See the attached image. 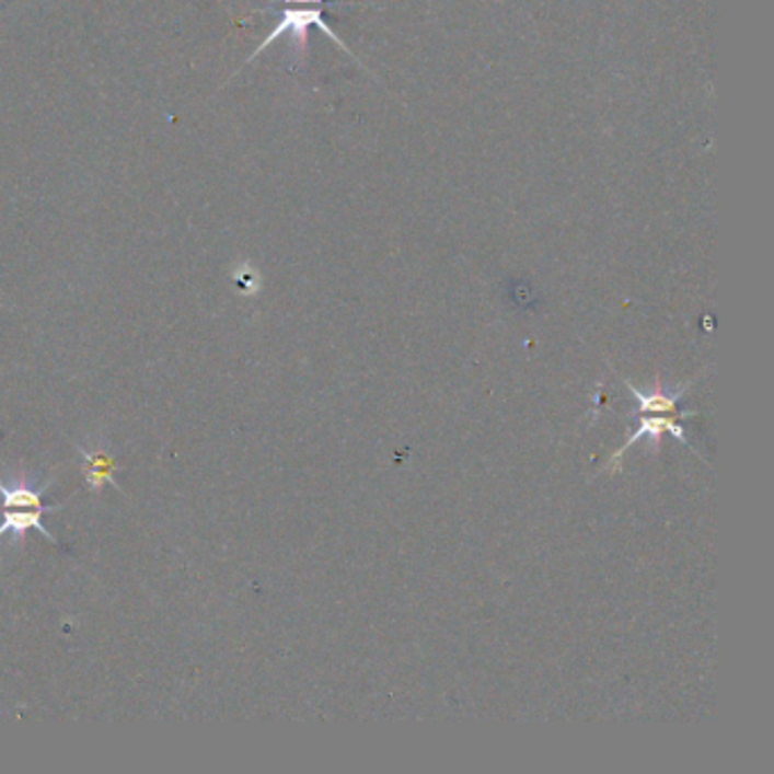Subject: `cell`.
<instances>
[{
  "label": "cell",
  "mask_w": 774,
  "mask_h": 774,
  "mask_svg": "<svg viewBox=\"0 0 774 774\" xmlns=\"http://www.w3.org/2000/svg\"><path fill=\"white\" fill-rule=\"evenodd\" d=\"M621 380H623V384L629 389V393H634V397L640 402V412H643V414L672 412V407L677 405V400H679L681 395H684V393H686V391L695 384V380H693V382L679 384L677 389L668 391V389H663L661 380H657L655 389H649V391H640V389H636L629 380H625V378H621Z\"/></svg>",
  "instance_id": "5b68a950"
},
{
  "label": "cell",
  "mask_w": 774,
  "mask_h": 774,
  "mask_svg": "<svg viewBox=\"0 0 774 774\" xmlns=\"http://www.w3.org/2000/svg\"><path fill=\"white\" fill-rule=\"evenodd\" d=\"M78 454L82 457V473H84V482H86V488L91 493H101L103 486L112 484L118 488L116 480H114V471H118L120 466H116L109 450L105 446L101 448H94V450H86L82 448L80 443L76 446Z\"/></svg>",
  "instance_id": "277c9868"
},
{
  "label": "cell",
  "mask_w": 774,
  "mask_h": 774,
  "mask_svg": "<svg viewBox=\"0 0 774 774\" xmlns=\"http://www.w3.org/2000/svg\"><path fill=\"white\" fill-rule=\"evenodd\" d=\"M53 480L42 486L16 480V482H0V539L12 536L21 541L30 530H37L48 543H57L53 534L44 528V513H55L65 505H46L44 493L50 488Z\"/></svg>",
  "instance_id": "6da1fadb"
},
{
  "label": "cell",
  "mask_w": 774,
  "mask_h": 774,
  "mask_svg": "<svg viewBox=\"0 0 774 774\" xmlns=\"http://www.w3.org/2000/svg\"><path fill=\"white\" fill-rule=\"evenodd\" d=\"M309 25L321 27L323 33H325L334 44H338L340 48H346L344 42H340V39L332 33L330 25L323 21V3H321V5H302V8H298V5H287L285 12L280 14V19H277L275 27L268 33V37L257 46V50H255L251 57H247V61H253L262 50H266L270 44H275L282 35H291V37H293V39H291V42H293V57H296V59H304V55H307V30H309ZM247 61H245V65H247Z\"/></svg>",
  "instance_id": "7a4b0ae2"
},
{
  "label": "cell",
  "mask_w": 774,
  "mask_h": 774,
  "mask_svg": "<svg viewBox=\"0 0 774 774\" xmlns=\"http://www.w3.org/2000/svg\"><path fill=\"white\" fill-rule=\"evenodd\" d=\"M663 435H672L674 439H679L681 443H684L689 450H693L700 459H702V454L693 448V443L686 439V431H684V425H679V423H674L672 418H666V416H643L640 420H638V427L634 429V435H629L627 437V441L623 443V448H617L611 457H609V461H607V466H604V471L607 473H617V471H621V459H623V454L634 446V443H638L643 437H647L649 441H652V452L657 454L659 452V448H661V437Z\"/></svg>",
  "instance_id": "3957f363"
}]
</instances>
